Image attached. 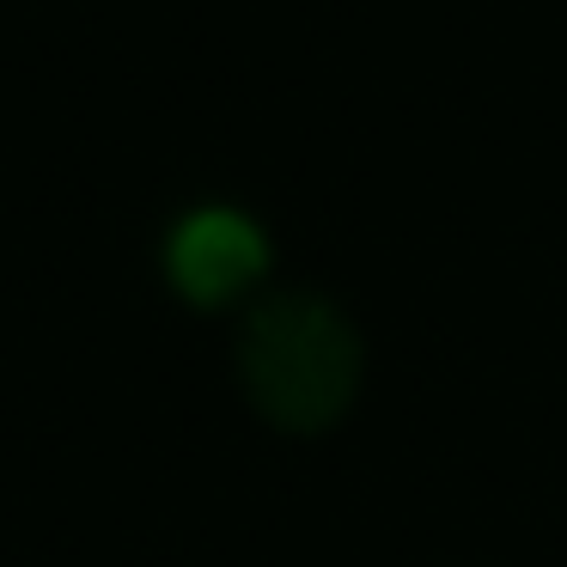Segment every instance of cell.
<instances>
[{"instance_id": "6da1fadb", "label": "cell", "mask_w": 567, "mask_h": 567, "mask_svg": "<svg viewBox=\"0 0 567 567\" xmlns=\"http://www.w3.org/2000/svg\"><path fill=\"white\" fill-rule=\"evenodd\" d=\"M245 391L275 427L318 433L348 415L360 391V336L330 299L281 293L250 311L238 342Z\"/></svg>"}, {"instance_id": "7a4b0ae2", "label": "cell", "mask_w": 567, "mask_h": 567, "mask_svg": "<svg viewBox=\"0 0 567 567\" xmlns=\"http://www.w3.org/2000/svg\"><path fill=\"white\" fill-rule=\"evenodd\" d=\"M269 262L262 233L233 208H202L172 233V281L196 306H226L238 299Z\"/></svg>"}]
</instances>
